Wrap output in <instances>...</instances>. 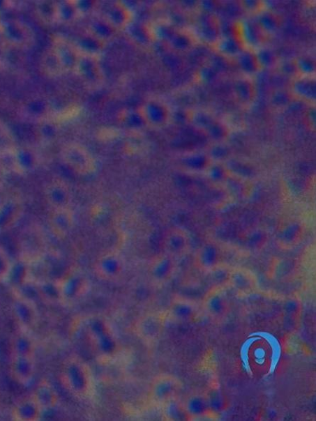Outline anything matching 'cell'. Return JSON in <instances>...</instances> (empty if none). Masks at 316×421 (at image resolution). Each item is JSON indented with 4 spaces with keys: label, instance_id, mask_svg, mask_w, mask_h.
Instances as JSON below:
<instances>
[{
    "label": "cell",
    "instance_id": "obj_2",
    "mask_svg": "<svg viewBox=\"0 0 316 421\" xmlns=\"http://www.w3.org/2000/svg\"><path fill=\"white\" fill-rule=\"evenodd\" d=\"M59 378L64 389L75 398L86 399L93 391L90 367L78 355H70L63 362Z\"/></svg>",
    "mask_w": 316,
    "mask_h": 421
},
{
    "label": "cell",
    "instance_id": "obj_1",
    "mask_svg": "<svg viewBox=\"0 0 316 421\" xmlns=\"http://www.w3.org/2000/svg\"><path fill=\"white\" fill-rule=\"evenodd\" d=\"M83 331L94 354L105 360L116 358L121 344L110 323L100 315L89 316L84 319Z\"/></svg>",
    "mask_w": 316,
    "mask_h": 421
},
{
    "label": "cell",
    "instance_id": "obj_33",
    "mask_svg": "<svg viewBox=\"0 0 316 421\" xmlns=\"http://www.w3.org/2000/svg\"><path fill=\"white\" fill-rule=\"evenodd\" d=\"M239 59V64L243 70L248 72L255 70L258 63L255 56L246 52V54H242Z\"/></svg>",
    "mask_w": 316,
    "mask_h": 421
},
{
    "label": "cell",
    "instance_id": "obj_40",
    "mask_svg": "<svg viewBox=\"0 0 316 421\" xmlns=\"http://www.w3.org/2000/svg\"><path fill=\"white\" fill-rule=\"evenodd\" d=\"M288 96L285 93H278L274 97V102L278 105H283L288 101Z\"/></svg>",
    "mask_w": 316,
    "mask_h": 421
},
{
    "label": "cell",
    "instance_id": "obj_17",
    "mask_svg": "<svg viewBox=\"0 0 316 421\" xmlns=\"http://www.w3.org/2000/svg\"><path fill=\"white\" fill-rule=\"evenodd\" d=\"M165 314L167 319H170L173 322L188 323L196 318L197 308L193 301L177 298L172 302Z\"/></svg>",
    "mask_w": 316,
    "mask_h": 421
},
{
    "label": "cell",
    "instance_id": "obj_29",
    "mask_svg": "<svg viewBox=\"0 0 316 421\" xmlns=\"http://www.w3.org/2000/svg\"><path fill=\"white\" fill-rule=\"evenodd\" d=\"M231 154L230 148L222 142L216 143L207 153L211 162L221 164H227L230 161Z\"/></svg>",
    "mask_w": 316,
    "mask_h": 421
},
{
    "label": "cell",
    "instance_id": "obj_38",
    "mask_svg": "<svg viewBox=\"0 0 316 421\" xmlns=\"http://www.w3.org/2000/svg\"><path fill=\"white\" fill-rule=\"evenodd\" d=\"M296 69L305 75L310 74L314 71V66L311 61L301 59L296 64Z\"/></svg>",
    "mask_w": 316,
    "mask_h": 421
},
{
    "label": "cell",
    "instance_id": "obj_36",
    "mask_svg": "<svg viewBox=\"0 0 316 421\" xmlns=\"http://www.w3.org/2000/svg\"><path fill=\"white\" fill-rule=\"evenodd\" d=\"M258 65L269 66L272 65L274 57L272 52L268 49L259 51V54L255 57Z\"/></svg>",
    "mask_w": 316,
    "mask_h": 421
},
{
    "label": "cell",
    "instance_id": "obj_23",
    "mask_svg": "<svg viewBox=\"0 0 316 421\" xmlns=\"http://www.w3.org/2000/svg\"><path fill=\"white\" fill-rule=\"evenodd\" d=\"M212 163L207 153L191 152L183 155L179 160V167L189 174H202Z\"/></svg>",
    "mask_w": 316,
    "mask_h": 421
},
{
    "label": "cell",
    "instance_id": "obj_41",
    "mask_svg": "<svg viewBox=\"0 0 316 421\" xmlns=\"http://www.w3.org/2000/svg\"><path fill=\"white\" fill-rule=\"evenodd\" d=\"M295 68H296V65H292L291 63H287L283 66V69L285 73L291 75L292 72H294Z\"/></svg>",
    "mask_w": 316,
    "mask_h": 421
},
{
    "label": "cell",
    "instance_id": "obj_35",
    "mask_svg": "<svg viewBox=\"0 0 316 421\" xmlns=\"http://www.w3.org/2000/svg\"><path fill=\"white\" fill-rule=\"evenodd\" d=\"M260 26L268 31H273L278 26V23L276 19L269 14L262 15L259 19Z\"/></svg>",
    "mask_w": 316,
    "mask_h": 421
},
{
    "label": "cell",
    "instance_id": "obj_4",
    "mask_svg": "<svg viewBox=\"0 0 316 421\" xmlns=\"http://www.w3.org/2000/svg\"><path fill=\"white\" fill-rule=\"evenodd\" d=\"M92 268L98 280L112 283L120 280L124 276L127 262L120 251L110 250L100 253L96 257Z\"/></svg>",
    "mask_w": 316,
    "mask_h": 421
},
{
    "label": "cell",
    "instance_id": "obj_39",
    "mask_svg": "<svg viewBox=\"0 0 316 421\" xmlns=\"http://www.w3.org/2000/svg\"><path fill=\"white\" fill-rule=\"evenodd\" d=\"M254 29L250 25L247 24L246 27V36L248 38V40L250 42H255L256 40V33Z\"/></svg>",
    "mask_w": 316,
    "mask_h": 421
},
{
    "label": "cell",
    "instance_id": "obj_20",
    "mask_svg": "<svg viewBox=\"0 0 316 421\" xmlns=\"http://www.w3.org/2000/svg\"><path fill=\"white\" fill-rule=\"evenodd\" d=\"M206 313L213 319H223L229 311L230 303L226 293L221 289L211 291L204 300Z\"/></svg>",
    "mask_w": 316,
    "mask_h": 421
},
{
    "label": "cell",
    "instance_id": "obj_21",
    "mask_svg": "<svg viewBox=\"0 0 316 421\" xmlns=\"http://www.w3.org/2000/svg\"><path fill=\"white\" fill-rule=\"evenodd\" d=\"M37 344L32 332L17 329L10 341L12 356L35 357Z\"/></svg>",
    "mask_w": 316,
    "mask_h": 421
},
{
    "label": "cell",
    "instance_id": "obj_16",
    "mask_svg": "<svg viewBox=\"0 0 316 421\" xmlns=\"http://www.w3.org/2000/svg\"><path fill=\"white\" fill-rule=\"evenodd\" d=\"M227 283L237 293L243 295L250 294L257 288L255 275L246 268L230 270Z\"/></svg>",
    "mask_w": 316,
    "mask_h": 421
},
{
    "label": "cell",
    "instance_id": "obj_5",
    "mask_svg": "<svg viewBox=\"0 0 316 421\" xmlns=\"http://www.w3.org/2000/svg\"><path fill=\"white\" fill-rule=\"evenodd\" d=\"M182 388L181 381L174 375L160 374L149 385L148 399L152 404L162 406L167 401L178 398Z\"/></svg>",
    "mask_w": 316,
    "mask_h": 421
},
{
    "label": "cell",
    "instance_id": "obj_31",
    "mask_svg": "<svg viewBox=\"0 0 316 421\" xmlns=\"http://www.w3.org/2000/svg\"><path fill=\"white\" fill-rule=\"evenodd\" d=\"M294 91L299 96L311 100L315 99V82L308 79H301L296 82Z\"/></svg>",
    "mask_w": 316,
    "mask_h": 421
},
{
    "label": "cell",
    "instance_id": "obj_11",
    "mask_svg": "<svg viewBox=\"0 0 316 421\" xmlns=\"http://www.w3.org/2000/svg\"><path fill=\"white\" fill-rule=\"evenodd\" d=\"M306 236V227L296 219L282 222L276 232L277 244L282 249L291 250L299 245Z\"/></svg>",
    "mask_w": 316,
    "mask_h": 421
},
{
    "label": "cell",
    "instance_id": "obj_14",
    "mask_svg": "<svg viewBox=\"0 0 316 421\" xmlns=\"http://www.w3.org/2000/svg\"><path fill=\"white\" fill-rule=\"evenodd\" d=\"M45 199L52 209L70 207L73 192L68 184L61 179L51 181L45 189Z\"/></svg>",
    "mask_w": 316,
    "mask_h": 421
},
{
    "label": "cell",
    "instance_id": "obj_6",
    "mask_svg": "<svg viewBox=\"0 0 316 421\" xmlns=\"http://www.w3.org/2000/svg\"><path fill=\"white\" fill-rule=\"evenodd\" d=\"M166 320V314L164 313L146 312L136 320L133 332L141 342L147 344H153L162 337Z\"/></svg>",
    "mask_w": 316,
    "mask_h": 421
},
{
    "label": "cell",
    "instance_id": "obj_10",
    "mask_svg": "<svg viewBox=\"0 0 316 421\" xmlns=\"http://www.w3.org/2000/svg\"><path fill=\"white\" fill-rule=\"evenodd\" d=\"M163 247L164 252L179 260L188 254L192 249L190 234L183 227H172L164 236Z\"/></svg>",
    "mask_w": 316,
    "mask_h": 421
},
{
    "label": "cell",
    "instance_id": "obj_22",
    "mask_svg": "<svg viewBox=\"0 0 316 421\" xmlns=\"http://www.w3.org/2000/svg\"><path fill=\"white\" fill-rule=\"evenodd\" d=\"M43 413L31 395L20 400L12 409V418L16 421H38Z\"/></svg>",
    "mask_w": 316,
    "mask_h": 421
},
{
    "label": "cell",
    "instance_id": "obj_30",
    "mask_svg": "<svg viewBox=\"0 0 316 421\" xmlns=\"http://www.w3.org/2000/svg\"><path fill=\"white\" fill-rule=\"evenodd\" d=\"M210 413L221 412L225 407V399L220 388H213L205 395Z\"/></svg>",
    "mask_w": 316,
    "mask_h": 421
},
{
    "label": "cell",
    "instance_id": "obj_9",
    "mask_svg": "<svg viewBox=\"0 0 316 421\" xmlns=\"http://www.w3.org/2000/svg\"><path fill=\"white\" fill-rule=\"evenodd\" d=\"M66 165L76 174L89 176L97 171V163L93 155L82 146L68 148L64 154Z\"/></svg>",
    "mask_w": 316,
    "mask_h": 421
},
{
    "label": "cell",
    "instance_id": "obj_27",
    "mask_svg": "<svg viewBox=\"0 0 316 421\" xmlns=\"http://www.w3.org/2000/svg\"><path fill=\"white\" fill-rule=\"evenodd\" d=\"M203 176L207 181L218 186H225L230 177L225 164L212 162L206 168Z\"/></svg>",
    "mask_w": 316,
    "mask_h": 421
},
{
    "label": "cell",
    "instance_id": "obj_19",
    "mask_svg": "<svg viewBox=\"0 0 316 421\" xmlns=\"http://www.w3.org/2000/svg\"><path fill=\"white\" fill-rule=\"evenodd\" d=\"M140 116L144 123L153 128H160L167 122L169 113L163 104L156 101H149L141 107Z\"/></svg>",
    "mask_w": 316,
    "mask_h": 421
},
{
    "label": "cell",
    "instance_id": "obj_28",
    "mask_svg": "<svg viewBox=\"0 0 316 421\" xmlns=\"http://www.w3.org/2000/svg\"><path fill=\"white\" fill-rule=\"evenodd\" d=\"M163 415L166 420L181 421L188 420L183 402L178 398L172 399L162 406Z\"/></svg>",
    "mask_w": 316,
    "mask_h": 421
},
{
    "label": "cell",
    "instance_id": "obj_24",
    "mask_svg": "<svg viewBox=\"0 0 316 421\" xmlns=\"http://www.w3.org/2000/svg\"><path fill=\"white\" fill-rule=\"evenodd\" d=\"M241 241L248 251H259L268 245L269 234L263 228H250L243 234Z\"/></svg>",
    "mask_w": 316,
    "mask_h": 421
},
{
    "label": "cell",
    "instance_id": "obj_3",
    "mask_svg": "<svg viewBox=\"0 0 316 421\" xmlns=\"http://www.w3.org/2000/svg\"><path fill=\"white\" fill-rule=\"evenodd\" d=\"M60 303L64 305H73L89 293L91 283L88 276L80 269H73L57 281Z\"/></svg>",
    "mask_w": 316,
    "mask_h": 421
},
{
    "label": "cell",
    "instance_id": "obj_25",
    "mask_svg": "<svg viewBox=\"0 0 316 421\" xmlns=\"http://www.w3.org/2000/svg\"><path fill=\"white\" fill-rule=\"evenodd\" d=\"M182 402L188 420L203 418L210 413L206 395L204 394H192Z\"/></svg>",
    "mask_w": 316,
    "mask_h": 421
},
{
    "label": "cell",
    "instance_id": "obj_15",
    "mask_svg": "<svg viewBox=\"0 0 316 421\" xmlns=\"http://www.w3.org/2000/svg\"><path fill=\"white\" fill-rule=\"evenodd\" d=\"M75 224V217L70 207L52 209L50 216L49 225L54 234L64 238L72 231Z\"/></svg>",
    "mask_w": 316,
    "mask_h": 421
},
{
    "label": "cell",
    "instance_id": "obj_12",
    "mask_svg": "<svg viewBox=\"0 0 316 421\" xmlns=\"http://www.w3.org/2000/svg\"><path fill=\"white\" fill-rule=\"evenodd\" d=\"M223 255L220 245L207 241L197 250L195 264L200 270L209 273L222 266Z\"/></svg>",
    "mask_w": 316,
    "mask_h": 421
},
{
    "label": "cell",
    "instance_id": "obj_7",
    "mask_svg": "<svg viewBox=\"0 0 316 421\" xmlns=\"http://www.w3.org/2000/svg\"><path fill=\"white\" fill-rule=\"evenodd\" d=\"M11 309L17 329L33 332L38 327L40 314L34 300L13 293Z\"/></svg>",
    "mask_w": 316,
    "mask_h": 421
},
{
    "label": "cell",
    "instance_id": "obj_32",
    "mask_svg": "<svg viewBox=\"0 0 316 421\" xmlns=\"http://www.w3.org/2000/svg\"><path fill=\"white\" fill-rule=\"evenodd\" d=\"M13 264L6 254L0 250V282H7Z\"/></svg>",
    "mask_w": 316,
    "mask_h": 421
},
{
    "label": "cell",
    "instance_id": "obj_34",
    "mask_svg": "<svg viewBox=\"0 0 316 421\" xmlns=\"http://www.w3.org/2000/svg\"><path fill=\"white\" fill-rule=\"evenodd\" d=\"M219 47L223 54L227 55H235L239 51L238 43L232 38L223 40Z\"/></svg>",
    "mask_w": 316,
    "mask_h": 421
},
{
    "label": "cell",
    "instance_id": "obj_13",
    "mask_svg": "<svg viewBox=\"0 0 316 421\" xmlns=\"http://www.w3.org/2000/svg\"><path fill=\"white\" fill-rule=\"evenodd\" d=\"M36 374L35 357L12 356L10 364V374L17 384L27 387L33 381Z\"/></svg>",
    "mask_w": 316,
    "mask_h": 421
},
{
    "label": "cell",
    "instance_id": "obj_8",
    "mask_svg": "<svg viewBox=\"0 0 316 421\" xmlns=\"http://www.w3.org/2000/svg\"><path fill=\"white\" fill-rule=\"evenodd\" d=\"M177 269L178 259L163 252L149 261L147 277L152 284L162 286L172 280Z\"/></svg>",
    "mask_w": 316,
    "mask_h": 421
},
{
    "label": "cell",
    "instance_id": "obj_26",
    "mask_svg": "<svg viewBox=\"0 0 316 421\" xmlns=\"http://www.w3.org/2000/svg\"><path fill=\"white\" fill-rule=\"evenodd\" d=\"M22 213L20 204L10 200L0 204V232L10 229L18 220Z\"/></svg>",
    "mask_w": 316,
    "mask_h": 421
},
{
    "label": "cell",
    "instance_id": "obj_18",
    "mask_svg": "<svg viewBox=\"0 0 316 421\" xmlns=\"http://www.w3.org/2000/svg\"><path fill=\"white\" fill-rule=\"evenodd\" d=\"M31 395L43 412L57 408L61 401L56 388L45 379L39 382Z\"/></svg>",
    "mask_w": 316,
    "mask_h": 421
},
{
    "label": "cell",
    "instance_id": "obj_37",
    "mask_svg": "<svg viewBox=\"0 0 316 421\" xmlns=\"http://www.w3.org/2000/svg\"><path fill=\"white\" fill-rule=\"evenodd\" d=\"M236 87L237 95L240 99L246 101L250 98L251 90L248 83L241 81L237 83Z\"/></svg>",
    "mask_w": 316,
    "mask_h": 421
}]
</instances>
